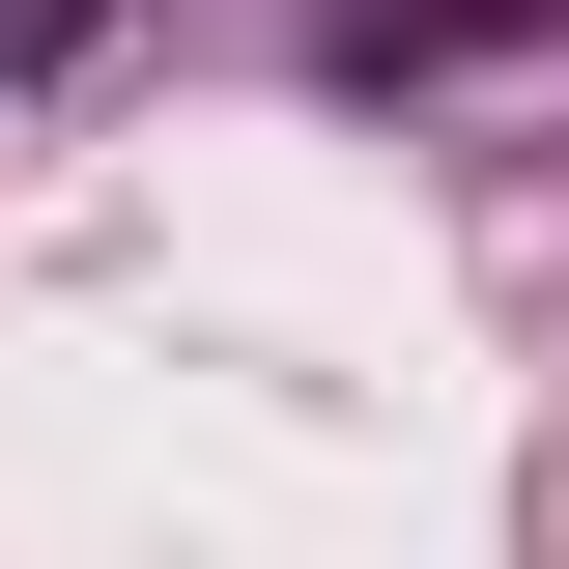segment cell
I'll return each mask as SVG.
<instances>
[{"label": "cell", "mask_w": 569, "mask_h": 569, "mask_svg": "<svg viewBox=\"0 0 569 569\" xmlns=\"http://www.w3.org/2000/svg\"><path fill=\"white\" fill-rule=\"evenodd\" d=\"M58 58H86V0H0V86H58Z\"/></svg>", "instance_id": "6da1fadb"}]
</instances>
